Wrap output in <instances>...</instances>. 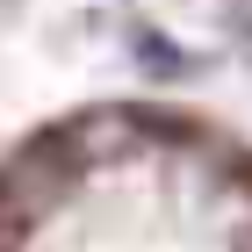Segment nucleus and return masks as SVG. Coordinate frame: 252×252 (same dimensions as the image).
Masks as SVG:
<instances>
[{"instance_id":"nucleus-1","label":"nucleus","mask_w":252,"mask_h":252,"mask_svg":"<svg viewBox=\"0 0 252 252\" xmlns=\"http://www.w3.org/2000/svg\"><path fill=\"white\" fill-rule=\"evenodd\" d=\"M0 252H252V137L173 94L65 101L0 144Z\"/></svg>"}]
</instances>
